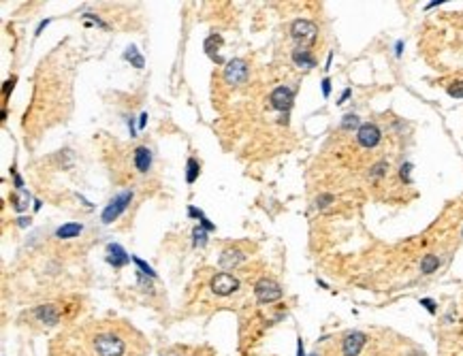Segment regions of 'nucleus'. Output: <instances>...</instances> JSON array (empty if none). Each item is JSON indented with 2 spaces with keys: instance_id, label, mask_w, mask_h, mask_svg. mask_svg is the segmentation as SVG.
Instances as JSON below:
<instances>
[{
  "instance_id": "393cba45",
  "label": "nucleus",
  "mask_w": 463,
  "mask_h": 356,
  "mask_svg": "<svg viewBox=\"0 0 463 356\" xmlns=\"http://www.w3.org/2000/svg\"><path fill=\"white\" fill-rule=\"evenodd\" d=\"M448 92V96H453V98H463V81H455V84H450L446 88Z\"/></svg>"
},
{
  "instance_id": "37998d69",
  "label": "nucleus",
  "mask_w": 463,
  "mask_h": 356,
  "mask_svg": "<svg viewBox=\"0 0 463 356\" xmlns=\"http://www.w3.org/2000/svg\"><path fill=\"white\" fill-rule=\"evenodd\" d=\"M32 207H34V211H39V209H41V200H39V198H34V203H32Z\"/></svg>"
},
{
  "instance_id": "a18cd8bd",
  "label": "nucleus",
  "mask_w": 463,
  "mask_h": 356,
  "mask_svg": "<svg viewBox=\"0 0 463 356\" xmlns=\"http://www.w3.org/2000/svg\"><path fill=\"white\" fill-rule=\"evenodd\" d=\"M310 356H320V354H310Z\"/></svg>"
},
{
  "instance_id": "c85d7f7f",
  "label": "nucleus",
  "mask_w": 463,
  "mask_h": 356,
  "mask_svg": "<svg viewBox=\"0 0 463 356\" xmlns=\"http://www.w3.org/2000/svg\"><path fill=\"white\" fill-rule=\"evenodd\" d=\"M410 171H412V162H403L399 169V177L401 182H410Z\"/></svg>"
},
{
  "instance_id": "2f4dec72",
  "label": "nucleus",
  "mask_w": 463,
  "mask_h": 356,
  "mask_svg": "<svg viewBox=\"0 0 463 356\" xmlns=\"http://www.w3.org/2000/svg\"><path fill=\"white\" fill-rule=\"evenodd\" d=\"M188 216H190V218H192V220H201V218H203V216H205V213H203V211H201L199 207H194V205H188Z\"/></svg>"
},
{
  "instance_id": "423d86ee",
  "label": "nucleus",
  "mask_w": 463,
  "mask_h": 356,
  "mask_svg": "<svg viewBox=\"0 0 463 356\" xmlns=\"http://www.w3.org/2000/svg\"><path fill=\"white\" fill-rule=\"evenodd\" d=\"M209 288L216 296H231L237 288H239V279H237L233 273L222 271V273H216V275L211 277Z\"/></svg>"
},
{
  "instance_id": "4be33fe9",
  "label": "nucleus",
  "mask_w": 463,
  "mask_h": 356,
  "mask_svg": "<svg viewBox=\"0 0 463 356\" xmlns=\"http://www.w3.org/2000/svg\"><path fill=\"white\" fill-rule=\"evenodd\" d=\"M388 173V164L384 162V160H380V162H376L374 167L370 169V180H374V182H378V180H382V177Z\"/></svg>"
},
{
  "instance_id": "a211bd4d",
  "label": "nucleus",
  "mask_w": 463,
  "mask_h": 356,
  "mask_svg": "<svg viewBox=\"0 0 463 356\" xmlns=\"http://www.w3.org/2000/svg\"><path fill=\"white\" fill-rule=\"evenodd\" d=\"M122 58H124L126 62H130V64H133L135 68H143V66H145V60H143V56L139 54L137 45H133V43H130V45L126 47V49H124Z\"/></svg>"
},
{
  "instance_id": "473e14b6",
  "label": "nucleus",
  "mask_w": 463,
  "mask_h": 356,
  "mask_svg": "<svg viewBox=\"0 0 463 356\" xmlns=\"http://www.w3.org/2000/svg\"><path fill=\"white\" fill-rule=\"evenodd\" d=\"M320 88H323V96H325V98H329V96H331V79H329V77H325V79H323V84H320Z\"/></svg>"
},
{
  "instance_id": "a878e982",
  "label": "nucleus",
  "mask_w": 463,
  "mask_h": 356,
  "mask_svg": "<svg viewBox=\"0 0 463 356\" xmlns=\"http://www.w3.org/2000/svg\"><path fill=\"white\" fill-rule=\"evenodd\" d=\"M15 84H17V77L13 75V77H9L5 84H3V96L5 98H9L11 96V92H13V88H15Z\"/></svg>"
},
{
  "instance_id": "f03ea898",
  "label": "nucleus",
  "mask_w": 463,
  "mask_h": 356,
  "mask_svg": "<svg viewBox=\"0 0 463 356\" xmlns=\"http://www.w3.org/2000/svg\"><path fill=\"white\" fill-rule=\"evenodd\" d=\"M290 37L299 43L303 49H307L318 37V26L310 19H295L290 23Z\"/></svg>"
},
{
  "instance_id": "2eb2a0df",
  "label": "nucleus",
  "mask_w": 463,
  "mask_h": 356,
  "mask_svg": "<svg viewBox=\"0 0 463 356\" xmlns=\"http://www.w3.org/2000/svg\"><path fill=\"white\" fill-rule=\"evenodd\" d=\"M220 45H222V37H220V34H209V37L205 39V54L211 58V60L213 62H216V64H222L224 62V58L220 56Z\"/></svg>"
},
{
  "instance_id": "4468645a",
  "label": "nucleus",
  "mask_w": 463,
  "mask_h": 356,
  "mask_svg": "<svg viewBox=\"0 0 463 356\" xmlns=\"http://www.w3.org/2000/svg\"><path fill=\"white\" fill-rule=\"evenodd\" d=\"M30 203H34V198H32L28 188H21V190H17V192L11 194V205H13L15 213H19V216H21L23 211H28Z\"/></svg>"
},
{
  "instance_id": "4c0bfd02",
  "label": "nucleus",
  "mask_w": 463,
  "mask_h": 356,
  "mask_svg": "<svg viewBox=\"0 0 463 356\" xmlns=\"http://www.w3.org/2000/svg\"><path fill=\"white\" fill-rule=\"evenodd\" d=\"M137 122L133 120V117H130L128 120V133H130V137H137V126H135Z\"/></svg>"
},
{
  "instance_id": "39448f33",
  "label": "nucleus",
  "mask_w": 463,
  "mask_h": 356,
  "mask_svg": "<svg viewBox=\"0 0 463 356\" xmlns=\"http://www.w3.org/2000/svg\"><path fill=\"white\" fill-rule=\"evenodd\" d=\"M222 75H224V81H227L229 86H241L248 81V77H250V66H248V62L241 60V58H233V60H229L227 64H224Z\"/></svg>"
},
{
  "instance_id": "58836bf2",
  "label": "nucleus",
  "mask_w": 463,
  "mask_h": 356,
  "mask_svg": "<svg viewBox=\"0 0 463 356\" xmlns=\"http://www.w3.org/2000/svg\"><path fill=\"white\" fill-rule=\"evenodd\" d=\"M297 356H305V348H303V341H301V337L297 339Z\"/></svg>"
},
{
  "instance_id": "f8f14e48",
  "label": "nucleus",
  "mask_w": 463,
  "mask_h": 356,
  "mask_svg": "<svg viewBox=\"0 0 463 356\" xmlns=\"http://www.w3.org/2000/svg\"><path fill=\"white\" fill-rule=\"evenodd\" d=\"M133 162H135V169H137L141 175H148L150 169H152V151H150L145 145L135 147V151H133Z\"/></svg>"
},
{
  "instance_id": "9b49d317",
  "label": "nucleus",
  "mask_w": 463,
  "mask_h": 356,
  "mask_svg": "<svg viewBox=\"0 0 463 356\" xmlns=\"http://www.w3.org/2000/svg\"><path fill=\"white\" fill-rule=\"evenodd\" d=\"M105 260H107V263H109L111 267L120 269V267H124V265H128V263H130V256L126 254V250H124V247H122L120 243H109V245H107Z\"/></svg>"
},
{
  "instance_id": "b1692460",
  "label": "nucleus",
  "mask_w": 463,
  "mask_h": 356,
  "mask_svg": "<svg viewBox=\"0 0 463 356\" xmlns=\"http://www.w3.org/2000/svg\"><path fill=\"white\" fill-rule=\"evenodd\" d=\"M192 245H207V231H203L201 226L192 228Z\"/></svg>"
},
{
  "instance_id": "7ed1b4c3",
  "label": "nucleus",
  "mask_w": 463,
  "mask_h": 356,
  "mask_svg": "<svg viewBox=\"0 0 463 356\" xmlns=\"http://www.w3.org/2000/svg\"><path fill=\"white\" fill-rule=\"evenodd\" d=\"M282 286L271 277H260L254 286V296L260 305H271L282 299Z\"/></svg>"
},
{
  "instance_id": "6e6552de",
  "label": "nucleus",
  "mask_w": 463,
  "mask_h": 356,
  "mask_svg": "<svg viewBox=\"0 0 463 356\" xmlns=\"http://www.w3.org/2000/svg\"><path fill=\"white\" fill-rule=\"evenodd\" d=\"M367 343V335L361 330H350L342 339V354L344 356H359L363 346Z\"/></svg>"
},
{
  "instance_id": "412c9836",
  "label": "nucleus",
  "mask_w": 463,
  "mask_h": 356,
  "mask_svg": "<svg viewBox=\"0 0 463 356\" xmlns=\"http://www.w3.org/2000/svg\"><path fill=\"white\" fill-rule=\"evenodd\" d=\"M130 260H133V263L137 265V269H139L141 273H143V275H148L150 279H156V277H158V275H156V271H154V269L145 263V260H143V258H139V256H135V254H133V256H130Z\"/></svg>"
},
{
  "instance_id": "e433bc0d",
  "label": "nucleus",
  "mask_w": 463,
  "mask_h": 356,
  "mask_svg": "<svg viewBox=\"0 0 463 356\" xmlns=\"http://www.w3.org/2000/svg\"><path fill=\"white\" fill-rule=\"evenodd\" d=\"M50 23H52V19H43V21L39 23V26H37V30H34V37H39V34H41L47 26H50Z\"/></svg>"
},
{
  "instance_id": "20e7f679",
  "label": "nucleus",
  "mask_w": 463,
  "mask_h": 356,
  "mask_svg": "<svg viewBox=\"0 0 463 356\" xmlns=\"http://www.w3.org/2000/svg\"><path fill=\"white\" fill-rule=\"evenodd\" d=\"M94 348H96L99 356H124L126 352L124 341L113 333H99L94 337Z\"/></svg>"
},
{
  "instance_id": "bb28decb",
  "label": "nucleus",
  "mask_w": 463,
  "mask_h": 356,
  "mask_svg": "<svg viewBox=\"0 0 463 356\" xmlns=\"http://www.w3.org/2000/svg\"><path fill=\"white\" fill-rule=\"evenodd\" d=\"M331 203H333V194H320L316 198V209H327Z\"/></svg>"
},
{
  "instance_id": "6ab92c4d",
  "label": "nucleus",
  "mask_w": 463,
  "mask_h": 356,
  "mask_svg": "<svg viewBox=\"0 0 463 356\" xmlns=\"http://www.w3.org/2000/svg\"><path fill=\"white\" fill-rule=\"evenodd\" d=\"M201 175V164L197 158H188L186 160V184H194Z\"/></svg>"
},
{
  "instance_id": "f3484780",
  "label": "nucleus",
  "mask_w": 463,
  "mask_h": 356,
  "mask_svg": "<svg viewBox=\"0 0 463 356\" xmlns=\"http://www.w3.org/2000/svg\"><path fill=\"white\" fill-rule=\"evenodd\" d=\"M81 233H84V224L81 222H66L62 224V226H58L56 228V237L58 239H75V237H79Z\"/></svg>"
},
{
  "instance_id": "79ce46f5",
  "label": "nucleus",
  "mask_w": 463,
  "mask_h": 356,
  "mask_svg": "<svg viewBox=\"0 0 463 356\" xmlns=\"http://www.w3.org/2000/svg\"><path fill=\"white\" fill-rule=\"evenodd\" d=\"M437 5H444V0H433V3H429L425 7V11H429V9H433V7H437Z\"/></svg>"
},
{
  "instance_id": "c9c22d12",
  "label": "nucleus",
  "mask_w": 463,
  "mask_h": 356,
  "mask_svg": "<svg viewBox=\"0 0 463 356\" xmlns=\"http://www.w3.org/2000/svg\"><path fill=\"white\" fill-rule=\"evenodd\" d=\"M30 222H32V220H30V218H26V216H19V218L15 220V224H17V226H21V228H28V226H30Z\"/></svg>"
},
{
  "instance_id": "f704fd0d",
  "label": "nucleus",
  "mask_w": 463,
  "mask_h": 356,
  "mask_svg": "<svg viewBox=\"0 0 463 356\" xmlns=\"http://www.w3.org/2000/svg\"><path fill=\"white\" fill-rule=\"evenodd\" d=\"M148 126V111H141L139 113V122H137V128L139 130H143Z\"/></svg>"
},
{
  "instance_id": "cd10ccee",
  "label": "nucleus",
  "mask_w": 463,
  "mask_h": 356,
  "mask_svg": "<svg viewBox=\"0 0 463 356\" xmlns=\"http://www.w3.org/2000/svg\"><path fill=\"white\" fill-rule=\"evenodd\" d=\"M84 19H90V23H94V26H99L103 30H109V23H105L99 15H94V13H84Z\"/></svg>"
},
{
  "instance_id": "0eeeda50",
  "label": "nucleus",
  "mask_w": 463,
  "mask_h": 356,
  "mask_svg": "<svg viewBox=\"0 0 463 356\" xmlns=\"http://www.w3.org/2000/svg\"><path fill=\"white\" fill-rule=\"evenodd\" d=\"M269 103H271V107H274L276 111H280V113H288L290 107H293V103H295V90L288 88V86H278V88L271 90V94H269Z\"/></svg>"
},
{
  "instance_id": "7c9ffc66",
  "label": "nucleus",
  "mask_w": 463,
  "mask_h": 356,
  "mask_svg": "<svg viewBox=\"0 0 463 356\" xmlns=\"http://www.w3.org/2000/svg\"><path fill=\"white\" fill-rule=\"evenodd\" d=\"M9 173L13 175V184H15V188H17V190H21V188H23V180H21V177L17 175V169H15V164H11Z\"/></svg>"
},
{
  "instance_id": "a19ab883",
  "label": "nucleus",
  "mask_w": 463,
  "mask_h": 356,
  "mask_svg": "<svg viewBox=\"0 0 463 356\" xmlns=\"http://www.w3.org/2000/svg\"><path fill=\"white\" fill-rule=\"evenodd\" d=\"M401 52H403V43H401V41H397V43H395V56L399 58V56H401Z\"/></svg>"
},
{
  "instance_id": "1a4fd4ad",
  "label": "nucleus",
  "mask_w": 463,
  "mask_h": 356,
  "mask_svg": "<svg viewBox=\"0 0 463 356\" xmlns=\"http://www.w3.org/2000/svg\"><path fill=\"white\" fill-rule=\"evenodd\" d=\"M357 141L361 147L372 149L382 141V133H380V128L376 124H361L357 130Z\"/></svg>"
},
{
  "instance_id": "f257e3e1",
  "label": "nucleus",
  "mask_w": 463,
  "mask_h": 356,
  "mask_svg": "<svg viewBox=\"0 0 463 356\" xmlns=\"http://www.w3.org/2000/svg\"><path fill=\"white\" fill-rule=\"evenodd\" d=\"M133 198H135V190H133V188L117 192V194L109 200V203L105 205V209L101 211V222H103V224H113V222L128 209V205L133 203Z\"/></svg>"
},
{
  "instance_id": "dca6fc26",
  "label": "nucleus",
  "mask_w": 463,
  "mask_h": 356,
  "mask_svg": "<svg viewBox=\"0 0 463 356\" xmlns=\"http://www.w3.org/2000/svg\"><path fill=\"white\" fill-rule=\"evenodd\" d=\"M293 62L303 68V70H312L316 66V58L310 54V49H303V47H297L293 52Z\"/></svg>"
},
{
  "instance_id": "5701e85b",
  "label": "nucleus",
  "mask_w": 463,
  "mask_h": 356,
  "mask_svg": "<svg viewBox=\"0 0 463 356\" xmlns=\"http://www.w3.org/2000/svg\"><path fill=\"white\" fill-rule=\"evenodd\" d=\"M359 117L357 115H354V113H346V115H344L342 117V128L344 130H354V128H357L359 130Z\"/></svg>"
},
{
  "instance_id": "72a5a7b5",
  "label": "nucleus",
  "mask_w": 463,
  "mask_h": 356,
  "mask_svg": "<svg viewBox=\"0 0 463 356\" xmlns=\"http://www.w3.org/2000/svg\"><path fill=\"white\" fill-rule=\"evenodd\" d=\"M421 305L427 307V312H429V314H435L437 312V307H435V303L431 299H421Z\"/></svg>"
},
{
  "instance_id": "ddd939ff",
  "label": "nucleus",
  "mask_w": 463,
  "mask_h": 356,
  "mask_svg": "<svg viewBox=\"0 0 463 356\" xmlns=\"http://www.w3.org/2000/svg\"><path fill=\"white\" fill-rule=\"evenodd\" d=\"M243 260H246V254L241 250H237V247H227V250L220 254L218 265L222 269H235L237 265H241Z\"/></svg>"
},
{
  "instance_id": "c03bdc74",
  "label": "nucleus",
  "mask_w": 463,
  "mask_h": 356,
  "mask_svg": "<svg viewBox=\"0 0 463 356\" xmlns=\"http://www.w3.org/2000/svg\"><path fill=\"white\" fill-rule=\"evenodd\" d=\"M0 120L7 122V109H3V113H0Z\"/></svg>"
},
{
  "instance_id": "ea45409f",
  "label": "nucleus",
  "mask_w": 463,
  "mask_h": 356,
  "mask_svg": "<svg viewBox=\"0 0 463 356\" xmlns=\"http://www.w3.org/2000/svg\"><path fill=\"white\" fill-rule=\"evenodd\" d=\"M350 98V90H344V94H342V96H339V100H337V105H344V103H346Z\"/></svg>"
},
{
  "instance_id": "c756f323",
  "label": "nucleus",
  "mask_w": 463,
  "mask_h": 356,
  "mask_svg": "<svg viewBox=\"0 0 463 356\" xmlns=\"http://www.w3.org/2000/svg\"><path fill=\"white\" fill-rule=\"evenodd\" d=\"M199 226H201V228H203V231H207V233H213V231H216V224H213L211 220H207L205 216H203V218H201V220H199Z\"/></svg>"
},
{
  "instance_id": "9d476101",
  "label": "nucleus",
  "mask_w": 463,
  "mask_h": 356,
  "mask_svg": "<svg viewBox=\"0 0 463 356\" xmlns=\"http://www.w3.org/2000/svg\"><path fill=\"white\" fill-rule=\"evenodd\" d=\"M32 316L37 318L41 324H45V326H56L58 322H60V310H58L56 305H52V303H45V305L34 307Z\"/></svg>"
},
{
  "instance_id": "aec40b11",
  "label": "nucleus",
  "mask_w": 463,
  "mask_h": 356,
  "mask_svg": "<svg viewBox=\"0 0 463 356\" xmlns=\"http://www.w3.org/2000/svg\"><path fill=\"white\" fill-rule=\"evenodd\" d=\"M437 267H440V258L433 256V254L425 256V258L421 260V273H423V275H431V273L437 271Z\"/></svg>"
}]
</instances>
